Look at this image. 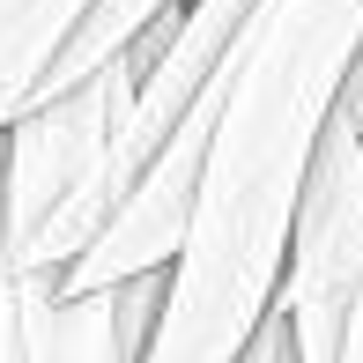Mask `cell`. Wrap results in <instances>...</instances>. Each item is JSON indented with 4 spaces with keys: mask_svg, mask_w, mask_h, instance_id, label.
<instances>
[{
    "mask_svg": "<svg viewBox=\"0 0 363 363\" xmlns=\"http://www.w3.org/2000/svg\"><path fill=\"white\" fill-rule=\"evenodd\" d=\"M363 60V0H267L230 60L193 230L141 363H238L282 311L319 148Z\"/></svg>",
    "mask_w": 363,
    "mask_h": 363,
    "instance_id": "obj_1",
    "label": "cell"
},
{
    "mask_svg": "<svg viewBox=\"0 0 363 363\" xmlns=\"http://www.w3.org/2000/svg\"><path fill=\"white\" fill-rule=\"evenodd\" d=\"M141 89V52L45 96L8 134V267L67 282L111 223V148Z\"/></svg>",
    "mask_w": 363,
    "mask_h": 363,
    "instance_id": "obj_2",
    "label": "cell"
},
{
    "mask_svg": "<svg viewBox=\"0 0 363 363\" xmlns=\"http://www.w3.org/2000/svg\"><path fill=\"white\" fill-rule=\"evenodd\" d=\"M363 304V119L341 104L334 134L319 148L304 216L289 245V282H282V319L296 341V363H341L349 326Z\"/></svg>",
    "mask_w": 363,
    "mask_h": 363,
    "instance_id": "obj_3",
    "label": "cell"
},
{
    "mask_svg": "<svg viewBox=\"0 0 363 363\" xmlns=\"http://www.w3.org/2000/svg\"><path fill=\"white\" fill-rule=\"evenodd\" d=\"M163 282L171 274L60 296V282L0 259V363H141L163 319Z\"/></svg>",
    "mask_w": 363,
    "mask_h": 363,
    "instance_id": "obj_4",
    "label": "cell"
},
{
    "mask_svg": "<svg viewBox=\"0 0 363 363\" xmlns=\"http://www.w3.org/2000/svg\"><path fill=\"white\" fill-rule=\"evenodd\" d=\"M96 0H0V141L52 96L60 60L74 52Z\"/></svg>",
    "mask_w": 363,
    "mask_h": 363,
    "instance_id": "obj_5",
    "label": "cell"
},
{
    "mask_svg": "<svg viewBox=\"0 0 363 363\" xmlns=\"http://www.w3.org/2000/svg\"><path fill=\"white\" fill-rule=\"evenodd\" d=\"M178 8H186V0H96L82 38H74V52L60 60V74H52V96L74 89V82H89V74H104L111 60H126L148 30H156L163 15H178Z\"/></svg>",
    "mask_w": 363,
    "mask_h": 363,
    "instance_id": "obj_6",
    "label": "cell"
},
{
    "mask_svg": "<svg viewBox=\"0 0 363 363\" xmlns=\"http://www.w3.org/2000/svg\"><path fill=\"white\" fill-rule=\"evenodd\" d=\"M349 111L363 119V60H356V74H349Z\"/></svg>",
    "mask_w": 363,
    "mask_h": 363,
    "instance_id": "obj_7",
    "label": "cell"
}]
</instances>
